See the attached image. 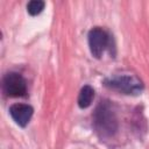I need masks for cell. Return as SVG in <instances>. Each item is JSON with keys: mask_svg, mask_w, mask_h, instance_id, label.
I'll use <instances>...</instances> for the list:
<instances>
[{"mask_svg": "<svg viewBox=\"0 0 149 149\" xmlns=\"http://www.w3.org/2000/svg\"><path fill=\"white\" fill-rule=\"evenodd\" d=\"M93 127L101 139L114 136L119 122L113 105L108 100H101L93 113Z\"/></svg>", "mask_w": 149, "mask_h": 149, "instance_id": "1", "label": "cell"}, {"mask_svg": "<svg viewBox=\"0 0 149 149\" xmlns=\"http://www.w3.org/2000/svg\"><path fill=\"white\" fill-rule=\"evenodd\" d=\"M104 85L107 88L128 95L140 94L144 88L142 80L137 76L130 73H121L108 77L104 80Z\"/></svg>", "mask_w": 149, "mask_h": 149, "instance_id": "2", "label": "cell"}, {"mask_svg": "<svg viewBox=\"0 0 149 149\" xmlns=\"http://www.w3.org/2000/svg\"><path fill=\"white\" fill-rule=\"evenodd\" d=\"M2 91L7 97H24L27 94L26 79L20 73L10 71L2 78Z\"/></svg>", "mask_w": 149, "mask_h": 149, "instance_id": "3", "label": "cell"}, {"mask_svg": "<svg viewBox=\"0 0 149 149\" xmlns=\"http://www.w3.org/2000/svg\"><path fill=\"white\" fill-rule=\"evenodd\" d=\"M87 41L92 56L94 58H100L109 43V35L102 28L94 27L88 31Z\"/></svg>", "mask_w": 149, "mask_h": 149, "instance_id": "4", "label": "cell"}, {"mask_svg": "<svg viewBox=\"0 0 149 149\" xmlns=\"http://www.w3.org/2000/svg\"><path fill=\"white\" fill-rule=\"evenodd\" d=\"M9 114L20 127H26L34 114V108L28 104L16 102L9 107Z\"/></svg>", "mask_w": 149, "mask_h": 149, "instance_id": "5", "label": "cell"}, {"mask_svg": "<svg viewBox=\"0 0 149 149\" xmlns=\"http://www.w3.org/2000/svg\"><path fill=\"white\" fill-rule=\"evenodd\" d=\"M94 98V90L90 85H85L81 87L78 94V106L80 108H87Z\"/></svg>", "mask_w": 149, "mask_h": 149, "instance_id": "6", "label": "cell"}, {"mask_svg": "<svg viewBox=\"0 0 149 149\" xmlns=\"http://www.w3.org/2000/svg\"><path fill=\"white\" fill-rule=\"evenodd\" d=\"M44 6H45V2L42 1V0H31V1H29L28 5H27V12H28L31 16L38 15V14L42 13V10L44 9Z\"/></svg>", "mask_w": 149, "mask_h": 149, "instance_id": "7", "label": "cell"}]
</instances>
